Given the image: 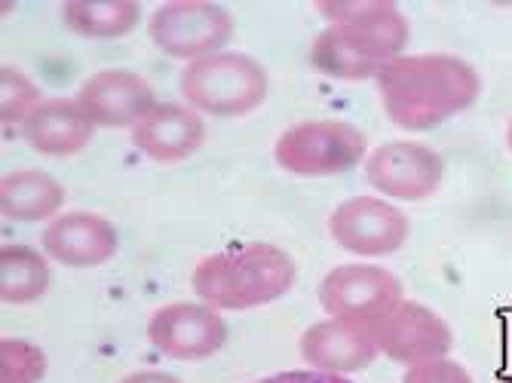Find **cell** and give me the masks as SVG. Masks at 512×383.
<instances>
[{"instance_id": "5", "label": "cell", "mask_w": 512, "mask_h": 383, "mask_svg": "<svg viewBox=\"0 0 512 383\" xmlns=\"http://www.w3.org/2000/svg\"><path fill=\"white\" fill-rule=\"evenodd\" d=\"M234 31V16L215 0H166L148 19V40L184 65L224 53Z\"/></svg>"}, {"instance_id": "14", "label": "cell", "mask_w": 512, "mask_h": 383, "mask_svg": "<svg viewBox=\"0 0 512 383\" xmlns=\"http://www.w3.org/2000/svg\"><path fill=\"white\" fill-rule=\"evenodd\" d=\"M298 353L307 368L325 371V374H341V377L365 371L381 356L375 328L347 322V319H332V316L313 322L301 334Z\"/></svg>"}, {"instance_id": "15", "label": "cell", "mask_w": 512, "mask_h": 383, "mask_svg": "<svg viewBox=\"0 0 512 383\" xmlns=\"http://www.w3.org/2000/svg\"><path fill=\"white\" fill-rule=\"evenodd\" d=\"M132 145L151 163H184L206 145V120L184 102H157L132 129Z\"/></svg>"}, {"instance_id": "24", "label": "cell", "mask_w": 512, "mask_h": 383, "mask_svg": "<svg viewBox=\"0 0 512 383\" xmlns=\"http://www.w3.org/2000/svg\"><path fill=\"white\" fill-rule=\"evenodd\" d=\"M252 383H356V380L341 377V374L313 371V368H295V371H279V374H270V377L252 380Z\"/></svg>"}, {"instance_id": "23", "label": "cell", "mask_w": 512, "mask_h": 383, "mask_svg": "<svg viewBox=\"0 0 512 383\" xmlns=\"http://www.w3.org/2000/svg\"><path fill=\"white\" fill-rule=\"evenodd\" d=\"M402 383H476V380L467 371V365H460L451 356H442L433 362H421V365L405 368Z\"/></svg>"}, {"instance_id": "4", "label": "cell", "mask_w": 512, "mask_h": 383, "mask_svg": "<svg viewBox=\"0 0 512 383\" xmlns=\"http://www.w3.org/2000/svg\"><path fill=\"white\" fill-rule=\"evenodd\" d=\"M368 135L347 120L292 123L273 145L276 166L295 178H338L368 160Z\"/></svg>"}, {"instance_id": "17", "label": "cell", "mask_w": 512, "mask_h": 383, "mask_svg": "<svg viewBox=\"0 0 512 383\" xmlns=\"http://www.w3.org/2000/svg\"><path fill=\"white\" fill-rule=\"evenodd\" d=\"M65 209V187L43 169H13L0 181V212L16 224H50Z\"/></svg>"}, {"instance_id": "22", "label": "cell", "mask_w": 512, "mask_h": 383, "mask_svg": "<svg viewBox=\"0 0 512 383\" xmlns=\"http://www.w3.org/2000/svg\"><path fill=\"white\" fill-rule=\"evenodd\" d=\"M50 368L43 347L25 338L0 341V383H40Z\"/></svg>"}, {"instance_id": "6", "label": "cell", "mask_w": 512, "mask_h": 383, "mask_svg": "<svg viewBox=\"0 0 512 383\" xmlns=\"http://www.w3.org/2000/svg\"><path fill=\"white\" fill-rule=\"evenodd\" d=\"M319 307L332 319H347L375 328L396 304L405 301L402 279L371 261L338 264L319 282Z\"/></svg>"}, {"instance_id": "25", "label": "cell", "mask_w": 512, "mask_h": 383, "mask_svg": "<svg viewBox=\"0 0 512 383\" xmlns=\"http://www.w3.org/2000/svg\"><path fill=\"white\" fill-rule=\"evenodd\" d=\"M120 383H184V380L178 374H169V371L142 368V371H132L126 377H120Z\"/></svg>"}, {"instance_id": "16", "label": "cell", "mask_w": 512, "mask_h": 383, "mask_svg": "<svg viewBox=\"0 0 512 383\" xmlns=\"http://www.w3.org/2000/svg\"><path fill=\"white\" fill-rule=\"evenodd\" d=\"M19 135L34 154L68 160L86 151L96 135V123L77 99H43V105L22 123Z\"/></svg>"}, {"instance_id": "12", "label": "cell", "mask_w": 512, "mask_h": 383, "mask_svg": "<svg viewBox=\"0 0 512 383\" xmlns=\"http://www.w3.org/2000/svg\"><path fill=\"white\" fill-rule=\"evenodd\" d=\"M74 99L96 123V129H135L157 105L154 86L129 68H105L89 74Z\"/></svg>"}, {"instance_id": "26", "label": "cell", "mask_w": 512, "mask_h": 383, "mask_svg": "<svg viewBox=\"0 0 512 383\" xmlns=\"http://www.w3.org/2000/svg\"><path fill=\"white\" fill-rule=\"evenodd\" d=\"M506 148H509V154H512V120L506 123Z\"/></svg>"}, {"instance_id": "18", "label": "cell", "mask_w": 512, "mask_h": 383, "mask_svg": "<svg viewBox=\"0 0 512 383\" xmlns=\"http://www.w3.org/2000/svg\"><path fill=\"white\" fill-rule=\"evenodd\" d=\"M53 285V261L43 249L28 243H10L0 249V301L10 307H28L43 301Z\"/></svg>"}, {"instance_id": "2", "label": "cell", "mask_w": 512, "mask_h": 383, "mask_svg": "<svg viewBox=\"0 0 512 383\" xmlns=\"http://www.w3.org/2000/svg\"><path fill=\"white\" fill-rule=\"evenodd\" d=\"M295 276V258L283 246L258 239L206 255L191 273V289L197 301L221 313H246L286 298Z\"/></svg>"}, {"instance_id": "1", "label": "cell", "mask_w": 512, "mask_h": 383, "mask_svg": "<svg viewBox=\"0 0 512 383\" xmlns=\"http://www.w3.org/2000/svg\"><path fill=\"white\" fill-rule=\"evenodd\" d=\"M375 83L384 114L405 132H430L467 114L482 95L479 71L451 53H405Z\"/></svg>"}, {"instance_id": "19", "label": "cell", "mask_w": 512, "mask_h": 383, "mask_svg": "<svg viewBox=\"0 0 512 383\" xmlns=\"http://www.w3.org/2000/svg\"><path fill=\"white\" fill-rule=\"evenodd\" d=\"M62 22L71 34L86 40H117L142 22L138 0H65Z\"/></svg>"}, {"instance_id": "7", "label": "cell", "mask_w": 512, "mask_h": 383, "mask_svg": "<svg viewBox=\"0 0 512 383\" xmlns=\"http://www.w3.org/2000/svg\"><path fill=\"white\" fill-rule=\"evenodd\" d=\"M362 166L368 187L390 203H424L445 181L442 154L414 138L384 141Z\"/></svg>"}, {"instance_id": "27", "label": "cell", "mask_w": 512, "mask_h": 383, "mask_svg": "<svg viewBox=\"0 0 512 383\" xmlns=\"http://www.w3.org/2000/svg\"><path fill=\"white\" fill-rule=\"evenodd\" d=\"M497 383H512V374H509V377H503V380H497Z\"/></svg>"}, {"instance_id": "11", "label": "cell", "mask_w": 512, "mask_h": 383, "mask_svg": "<svg viewBox=\"0 0 512 383\" xmlns=\"http://www.w3.org/2000/svg\"><path fill=\"white\" fill-rule=\"evenodd\" d=\"M375 341L384 359L411 368L451 356L454 331L433 307L405 298L375 325Z\"/></svg>"}, {"instance_id": "20", "label": "cell", "mask_w": 512, "mask_h": 383, "mask_svg": "<svg viewBox=\"0 0 512 383\" xmlns=\"http://www.w3.org/2000/svg\"><path fill=\"white\" fill-rule=\"evenodd\" d=\"M310 62L319 74L332 80H344V83L378 80L381 74V65L375 59H368L341 25H325L313 37Z\"/></svg>"}, {"instance_id": "9", "label": "cell", "mask_w": 512, "mask_h": 383, "mask_svg": "<svg viewBox=\"0 0 512 383\" xmlns=\"http://www.w3.org/2000/svg\"><path fill=\"white\" fill-rule=\"evenodd\" d=\"M227 338L224 313L203 301H172L148 319V344L172 362L212 359L227 347Z\"/></svg>"}, {"instance_id": "8", "label": "cell", "mask_w": 512, "mask_h": 383, "mask_svg": "<svg viewBox=\"0 0 512 383\" xmlns=\"http://www.w3.org/2000/svg\"><path fill=\"white\" fill-rule=\"evenodd\" d=\"M411 233L408 215L375 194H359L335 206L329 215V236L335 239V246L365 258V261H378L390 258L405 249Z\"/></svg>"}, {"instance_id": "10", "label": "cell", "mask_w": 512, "mask_h": 383, "mask_svg": "<svg viewBox=\"0 0 512 383\" xmlns=\"http://www.w3.org/2000/svg\"><path fill=\"white\" fill-rule=\"evenodd\" d=\"M316 13L329 25H341L359 50L381 68L405 56L411 25L393 0H325L316 4Z\"/></svg>"}, {"instance_id": "13", "label": "cell", "mask_w": 512, "mask_h": 383, "mask_svg": "<svg viewBox=\"0 0 512 383\" xmlns=\"http://www.w3.org/2000/svg\"><path fill=\"white\" fill-rule=\"evenodd\" d=\"M40 249L46 258L71 267V270H92L108 264L120 249V233L111 218L99 212H62L40 233Z\"/></svg>"}, {"instance_id": "21", "label": "cell", "mask_w": 512, "mask_h": 383, "mask_svg": "<svg viewBox=\"0 0 512 383\" xmlns=\"http://www.w3.org/2000/svg\"><path fill=\"white\" fill-rule=\"evenodd\" d=\"M43 105L40 86L16 65L0 68V123L7 129H22V123Z\"/></svg>"}, {"instance_id": "3", "label": "cell", "mask_w": 512, "mask_h": 383, "mask_svg": "<svg viewBox=\"0 0 512 383\" xmlns=\"http://www.w3.org/2000/svg\"><path fill=\"white\" fill-rule=\"evenodd\" d=\"M178 89L181 102L203 117H246L264 105L270 77L249 53L224 50L184 65Z\"/></svg>"}]
</instances>
